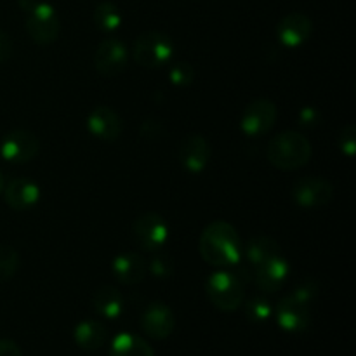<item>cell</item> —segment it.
Returning a JSON list of instances; mask_svg holds the SVG:
<instances>
[{
    "label": "cell",
    "mask_w": 356,
    "mask_h": 356,
    "mask_svg": "<svg viewBox=\"0 0 356 356\" xmlns=\"http://www.w3.org/2000/svg\"><path fill=\"white\" fill-rule=\"evenodd\" d=\"M202 259L216 268L235 266L242 261L243 247L235 226L226 221H214L200 235L198 242Z\"/></svg>",
    "instance_id": "1"
},
{
    "label": "cell",
    "mask_w": 356,
    "mask_h": 356,
    "mask_svg": "<svg viewBox=\"0 0 356 356\" xmlns=\"http://www.w3.org/2000/svg\"><path fill=\"white\" fill-rule=\"evenodd\" d=\"M316 291L318 285L313 280H308L278 302L273 313L282 330L299 334L308 329L312 323V301L316 296Z\"/></svg>",
    "instance_id": "2"
},
{
    "label": "cell",
    "mask_w": 356,
    "mask_h": 356,
    "mask_svg": "<svg viewBox=\"0 0 356 356\" xmlns=\"http://www.w3.org/2000/svg\"><path fill=\"white\" fill-rule=\"evenodd\" d=\"M313 155L312 143L296 131L277 134L266 149L268 162L280 170H298L309 162Z\"/></svg>",
    "instance_id": "3"
},
{
    "label": "cell",
    "mask_w": 356,
    "mask_h": 356,
    "mask_svg": "<svg viewBox=\"0 0 356 356\" xmlns=\"http://www.w3.org/2000/svg\"><path fill=\"white\" fill-rule=\"evenodd\" d=\"M19 9L26 14V31L38 45H49L58 40L61 21L54 7L40 0H17Z\"/></svg>",
    "instance_id": "4"
},
{
    "label": "cell",
    "mask_w": 356,
    "mask_h": 356,
    "mask_svg": "<svg viewBox=\"0 0 356 356\" xmlns=\"http://www.w3.org/2000/svg\"><path fill=\"white\" fill-rule=\"evenodd\" d=\"M205 294L219 312H236L245 299V284L243 278L229 271H216L205 284Z\"/></svg>",
    "instance_id": "5"
},
{
    "label": "cell",
    "mask_w": 356,
    "mask_h": 356,
    "mask_svg": "<svg viewBox=\"0 0 356 356\" xmlns=\"http://www.w3.org/2000/svg\"><path fill=\"white\" fill-rule=\"evenodd\" d=\"M132 54L134 61L143 68H160L172 59L174 42L162 31H145L136 38Z\"/></svg>",
    "instance_id": "6"
},
{
    "label": "cell",
    "mask_w": 356,
    "mask_h": 356,
    "mask_svg": "<svg viewBox=\"0 0 356 356\" xmlns=\"http://www.w3.org/2000/svg\"><path fill=\"white\" fill-rule=\"evenodd\" d=\"M132 236L143 250L156 252L165 245L169 238V226L160 214L146 212L139 216L132 225Z\"/></svg>",
    "instance_id": "7"
},
{
    "label": "cell",
    "mask_w": 356,
    "mask_h": 356,
    "mask_svg": "<svg viewBox=\"0 0 356 356\" xmlns=\"http://www.w3.org/2000/svg\"><path fill=\"white\" fill-rule=\"evenodd\" d=\"M40 143L31 131L14 129L3 136L0 143V155L10 163H28L38 155Z\"/></svg>",
    "instance_id": "8"
},
{
    "label": "cell",
    "mask_w": 356,
    "mask_h": 356,
    "mask_svg": "<svg viewBox=\"0 0 356 356\" xmlns=\"http://www.w3.org/2000/svg\"><path fill=\"white\" fill-rule=\"evenodd\" d=\"M278 117L277 104L270 99H256L247 104L240 118V129L243 134L256 138L271 131Z\"/></svg>",
    "instance_id": "9"
},
{
    "label": "cell",
    "mask_w": 356,
    "mask_h": 356,
    "mask_svg": "<svg viewBox=\"0 0 356 356\" xmlns=\"http://www.w3.org/2000/svg\"><path fill=\"white\" fill-rule=\"evenodd\" d=\"M129 61V52L118 38H104L94 52V68L101 76L113 79L120 75Z\"/></svg>",
    "instance_id": "10"
},
{
    "label": "cell",
    "mask_w": 356,
    "mask_h": 356,
    "mask_svg": "<svg viewBox=\"0 0 356 356\" xmlns=\"http://www.w3.org/2000/svg\"><path fill=\"white\" fill-rule=\"evenodd\" d=\"M334 197V186L323 177H302L292 186V198L302 209L325 207Z\"/></svg>",
    "instance_id": "11"
},
{
    "label": "cell",
    "mask_w": 356,
    "mask_h": 356,
    "mask_svg": "<svg viewBox=\"0 0 356 356\" xmlns=\"http://www.w3.org/2000/svg\"><path fill=\"white\" fill-rule=\"evenodd\" d=\"M141 329L152 339L163 341L176 329V316L163 302H152L141 315Z\"/></svg>",
    "instance_id": "12"
},
{
    "label": "cell",
    "mask_w": 356,
    "mask_h": 356,
    "mask_svg": "<svg viewBox=\"0 0 356 356\" xmlns=\"http://www.w3.org/2000/svg\"><path fill=\"white\" fill-rule=\"evenodd\" d=\"M87 131L101 141L115 143L124 131V124L113 108L97 106L87 117Z\"/></svg>",
    "instance_id": "13"
},
{
    "label": "cell",
    "mask_w": 356,
    "mask_h": 356,
    "mask_svg": "<svg viewBox=\"0 0 356 356\" xmlns=\"http://www.w3.org/2000/svg\"><path fill=\"white\" fill-rule=\"evenodd\" d=\"M313 33V21L302 13H291L277 24V38L282 45L296 49L306 44Z\"/></svg>",
    "instance_id": "14"
},
{
    "label": "cell",
    "mask_w": 356,
    "mask_h": 356,
    "mask_svg": "<svg viewBox=\"0 0 356 356\" xmlns=\"http://www.w3.org/2000/svg\"><path fill=\"white\" fill-rule=\"evenodd\" d=\"M177 159L184 170L191 174H200L211 160V145L200 134L186 136L179 146Z\"/></svg>",
    "instance_id": "15"
},
{
    "label": "cell",
    "mask_w": 356,
    "mask_h": 356,
    "mask_svg": "<svg viewBox=\"0 0 356 356\" xmlns=\"http://www.w3.org/2000/svg\"><path fill=\"white\" fill-rule=\"evenodd\" d=\"M2 191L6 204L14 211H30L40 200V186L28 177H14Z\"/></svg>",
    "instance_id": "16"
},
{
    "label": "cell",
    "mask_w": 356,
    "mask_h": 356,
    "mask_svg": "<svg viewBox=\"0 0 356 356\" xmlns=\"http://www.w3.org/2000/svg\"><path fill=\"white\" fill-rule=\"evenodd\" d=\"M289 273H291L289 261L280 254V256L271 257V259L264 261L263 264L254 268V280L261 291L271 294V292H277L284 287Z\"/></svg>",
    "instance_id": "17"
},
{
    "label": "cell",
    "mask_w": 356,
    "mask_h": 356,
    "mask_svg": "<svg viewBox=\"0 0 356 356\" xmlns=\"http://www.w3.org/2000/svg\"><path fill=\"white\" fill-rule=\"evenodd\" d=\"M115 278L124 285H138L145 280L148 264L138 252H124L117 256L111 264Z\"/></svg>",
    "instance_id": "18"
},
{
    "label": "cell",
    "mask_w": 356,
    "mask_h": 356,
    "mask_svg": "<svg viewBox=\"0 0 356 356\" xmlns=\"http://www.w3.org/2000/svg\"><path fill=\"white\" fill-rule=\"evenodd\" d=\"M76 346L83 351H97L106 344L108 329L97 320H83L73 330Z\"/></svg>",
    "instance_id": "19"
},
{
    "label": "cell",
    "mask_w": 356,
    "mask_h": 356,
    "mask_svg": "<svg viewBox=\"0 0 356 356\" xmlns=\"http://www.w3.org/2000/svg\"><path fill=\"white\" fill-rule=\"evenodd\" d=\"M92 308L97 315L115 320L124 312V296L111 285H103L92 296Z\"/></svg>",
    "instance_id": "20"
},
{
    "label": "cell",
    "mask_w": 356,
    "mask_h": 356,
    "mask_svg": "<svg viewBox=\"0 0 356 356\" xmlns=\"http://www.w3.org/2000/svg\"><path fill=\"white\" fill-rule=\"evenodd\" d=\"M280 254L282 249L277 240L270 238V236H254L247 242L242 257H245L250 266L256 268L263 264L264 261L280 256Z\"/></svg>",
    "instance_id": "21"
},
{
    "label": "cell",
    "mask_w": 356,
    "mask_h": 356,
    "mask_svg": "<svg viewBox=\"0 0 356 356\" xmlns=\"http://www.w3.org/2000/svg\"><path fill=\"white\" fill-rule=\"evenodd\" d=\"M110 356H155L148 341L136 334H118L110 346Z\"/></svg>",
    "instance_id": "22"
},
{
    "label": "cell",
    "mask_w": 356,
    "mask_h": 356,
    "mask_svg": "<svg viewBox=\"0 0 356 356\" xmlns=\"http://www.w3.org/2000/svg\"><path fill=\"white\" fill-rule=\"evenodd\" d=\"M94 24L99 28L101 31H115L120 28L122 24V13L113 2H101L97 3L96 9H94L92 14Z\"/></svg>",
    "instance_id": "23"
},
{
    "label": "cell",
    "mask_w": 356,
    "mask_h": 356,
    "mask_svg": "<svg viewBox=\"0 0 356 356\" xmlns=\"http://www.w3.org/2000/svg\"><path fill=\"white\" fill-rule=\"evenodd\" d=\"M19 268V254L14 247L0 245V284H6Z\"/></svg>",
    "instance_id": "24"
},
{
    "label": "cell",
    "mask_w": 356,
    "mask_h": 356,
    "mask_svg": "<svg viewBox=\"0 0 356 356\" xmlns=\"http://www.w3.org/2000/svg\"><path fill=\"white\" fill-rule=\"evenodd\" d=\"M273 309L266 298H252L245 302V315L254 323L268 322L273 316Z\"/></svg>",
    "instance_id": "25"
},
{
    "label": "cell",
    "mask_w": 356,
    "mask_h": 356,
    "mask_svg": "<svg viewBox=\"0 0 356 356\" xmlns=\"http://www.w3.org/2000/svg\"><path fill=\"white\" fill-rule=\"evenodd\" d=\"M195 79V70L190 63L176 61L169 68V80L170 83L177 87H188Z\"/></svg>",
    "instance_id": "26"
},
{
    "label": "cell",
    "mask_w": 356,
    "mask_h": 356,
    "mask_svg": "<svg viewBox=\"0 0 356 356\" xmlns=\"http://www.w3.org/2000/svg\"><path fill=\"white\" fill-rule=\"evenodd\" d=\"M339 149L346 156H355L356 153V127L353 124L344 125L339 134Z\"/></svg>",
    "instance_id": "27"
},
{
    "label": "cell",
    "mask_w": 356,
    "mask_h": 356,
    "mask_svg": "<svg viewBox=\"0 0 356 356\" xmlns=\"http://www.w3.org/2000/svg\"><path fill=\"white\" fill-rule=\"evenodd\" d=\"M148 270L155 278H169L174 271V264L169 256H155L148 264Z\"/></svg>",
    "instance_id": "28"
},
{
    "label": "cell",
    "mask_w": 356,
    "mask_h": 356,
    "mask_svg": "<svg viewBox=\"0 0 356 356\" xmlns=\"http://www.w3.org/2000/svg\"><path fill=\"white\" fill-rule=\"evenodd\" d=\"M320 120H322V115L316 108L306 106L299 111V124L305 125V127H315L320 124Z\"/></svg>",
    "instance_id": "29"
},
{
    "label": "cell",
    "mask_w": 356,
    "mask_h": 356,
    "mask_svg": "<svg viewBox=\"0 0 356 356\" xmlns=\"http://www.w3.org/2000/svg\"><path fill=\"white\" fill-rule=\"evenodd\" d=\"M13 56V38L9 33L0 30V63H6Z\"/></svg>",
    "instance_id": "30"
},
{
    "label": "cell",
    "mask_w": 356,
    "mask_h": 356,
    "mask_svg": "<svg viewBox=\"0 0 356 356\" xmlns=\"http://www.w3.org/2000/svg\"><path fill=\"white\" fill-rule=\"evenodd\" d=\"M0 356H23V351L14 341L0 339Z\"/></svg>",
    "instance_id": "31"
},
{
    "label": "cell",
    "mask_w": 356,
    "mask_h": 356,
    "mask_svg": "<svg viewBox=\"0 0 356 356\" xmlns=\"http://www.w3.org/2000/svg\"><path fill=\"white\" fill-rule=\"evenodd\" d=\"M3 184H6V181H3V174H2V170H0V191H2Z\"/></svg>",
    "instance_id": "32"
}]
</instances>
